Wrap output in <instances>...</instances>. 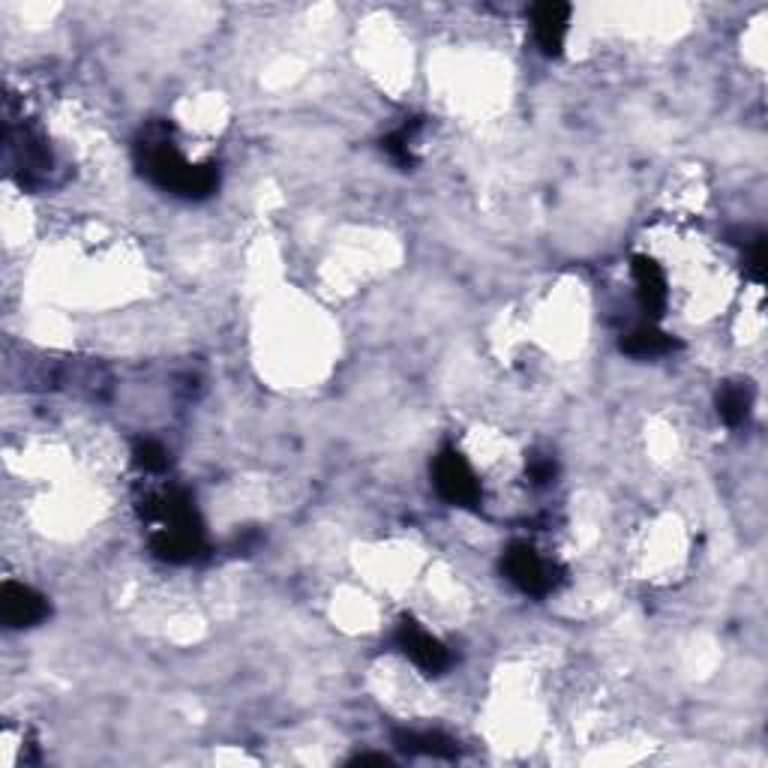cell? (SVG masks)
<instances>
[{"label":"cell","instance_id":"cell-1","mask_svg":"<svg viewBox=\"0 0 768 768\" xmlns=\"http://www.w3.org/2000/svg\"><path fill=\"white\" fill-rule=\"evenodd\" d=\"M135 160L144 178H151L156 186L183 195V199H208L220 186V169L213 162L192 165L183 160V153L174 148L165 123H151L135 144Z\"/></svg>","mask_w":768,"mask_h":768},{"label":"cell","instance_id":"cell-2","mask_svg":"<svg viewBox=\"0 0 768 768\" xmlns=\"http://www.w3.org/2000/svg\"><path fill=\"white\" fill-rule=\"evenodd\" d=\"M502 570L523 595L532 597H546L562 579V570L553 562L537 556L535 546L528 544L507 546L505 556H502Z\"/></svg>","mask_w":768,"mask_h":768},{"label":"cell","instance_id":"cell-3","mask_svg":"<svg viewBox=\"0 0 768 768\" xmlns=\"http://www.w3.org/2000/svg\"><path fill=\"white\" fill-rule=\"evenodd\" d=\"M433 481L438 496L445 498L447 505L477 507V502H481V481L472 472V465L465 463V456L454 447H445L435 456Z\"/></svg>","mask_w":768,"mask_h":768},{"label":"cell","instance_id":"cell-4","mask_svg":"<svg viewBox=\"0 0 768 768\" xmlns=\"http://www.w3.org/2000/svg\"><path fill=\"white\" fill-rule=\"evenodd\" d=\"M396 646L403 648L405 657H412V664L421 667L426 676H442L451 667V651L442 639L426 634L415 618H403L396 627Z\"/></svg>","mask_w":768,"mask_h":768},{"label":"cell","instance_id":"cell-5","mask_svg":"<svg viewBox=\"0 0 768 768\" xmlns=\"http://www.w3.org/2000/svg\"><path fill=\"white\" fill-rule=\"evenodd\" d=\"M0 607H3V622L10 627H33L49 618V600L33 592L31 586L21 583H3L0 588Z\"/></svg>","mask_w":768,"mask_h":768},{"label":"cell","instance_id":"cell-6","mask_svg":"<svg viewBox=\"0 0 768 768\" xmlns=\"http://www.w3.org/2000/svg\"><path fill=\"white\" fill-rule=\"evenodd\" d=\"M567 24H570V7H567V3L546 0V3H537L535 10H532L535 40L549 58H556V54H562V49H565Z\"/></svg>","mask_w":768,"mask_h":768},{"label":"cell","instance_id":"cell-7","mask_svg":"<svg viewBox=\"0 0 768 768\" xmlns=\"http://www.w3.org/2000/svg\"><path fill=\"white\" fill-rule=\"evenodd\" d=\"M630 273H634V283H637L639 306H643L648 315L660 319L669 301L667 273L660 271V264H657L655 259H648V255H637L634 264H630Z\"/></svg>","mask_w":768,"mask_h":768},{"label":"cell","instance_id":"cell-8","mask_svg":"<svg viewBox=\"0 0 768 768\" xmlns=\"http://www.w3.org/2000/svg\"><path fill=\"white\" fill-rule=\"evenodd\" d=\"M153 553L162 562L172 565H186L192 558L204 553V532H190V528H156L151 537Z\"/></svg>","mask_w":768,"mask_h":768},{"label":"cell","instance_id":"cell-9","mask_svg":"<svg viewBox=\"0 0 768 768\" xmlns=\"http://www.w3.org/2000/svg\"><path fill=\"white\" fill-rule=\"evenodd\" d=\"M394 745L408 757H435V759H456L459 748L456 741L438 729H426V732H417V729H400L394 732Z\"/></svg>","mask_w":768,"mask_h":768},{"label":"cell","instance_id":"cell-10","mask_svg":"<svg viewBox=\"0 0 768 768\" xmlns=\"http://www.w3.org/2000/svg\"><path fill=\"white\" fill-rule=\"evenodd\" d=\"M678 345L681 343L667 331H657L655 324H643L622 340V352L630 357H660V354L676 352Z\"/></svg>","mask_w":768,"mask_h":768},{"label":"cell","instance_id":"cell-11","mask_svg":"<svg viewBox=\"0 0 768 768\" xmlns=\"http://www.w3.org/2000/svg\"><path fill=\"white\" fill-rule=\"evenodd\" d=\"M750 403H754V391L748 382H729L718 391V415L729 426H741L748 421Z\"/></svg>","mask_w":768,"mask_h":768},{"label":"cell","instance_id":"cell-12","mask_svg":"<svg viewBox=\"0 0 768 768\" xmlns=\"http://www.w3.org/2000/svg\"><path fill=\"white\" fill-rule=\"evenodd\" d=\"M421 130V118H415L412 123H405L403 130L394 132V135H387V139H382V148L387 153H391V160L400 162L403 169H412L415 165V156H412V135Z\"/></svg>","mask_w":768,"mask_h":768},{"label":"cell","instance_id":"cell-13","mask_svg":"<svg viewBox=\"0 0 768 768\" xmlns=\"http://www.w3.org/2000/svg\"><path fill=\"white\" fill-rule=\"evenodd\" d=\"M132 456H135V465L144 468V472H165V468H169V451H165L160 442H153V438L135 442Z\"/></svg>","mask_w":768,"mask_h":768},{"label":"cell","instance_id":"cell-14","mask_svg":"<svg viewBox=\"0 0 768 768\" xmlns=\"http://www.w3.org/2000/svg\"><path fill=\"white\" fill-rule=\"evenodd\" d=\"M528 477L535 481L537 486H546L549 481H556V463L549 456H540L535 463L528 465Z\"/></svg>","mask_w":768,"mask_h":768},{"label":"cell","instance_id":"cell-15","mask_svg":"<svg viewBox=\"0 0 768 768\" xmlns=\"http://www.w3.org/2000/svg\"><path fill=\"white\" fill-rule=\"evenodd\" d=\"M750 276L757 283H762V276H766V238L762 234H757V241L750 246Z\"/></svg>","mask_w":768,"mask_h":768},{"label":"cell","instance_id":"cell-16","mask_svg":"<svg viewBox=\"0 0 768 768\" xmlns=\"http://www.w3.org/2000/svg\"><path fill=\"white\" fill-rule=\"evenodd\" d=\"M352 766H391V759L387 757H378V754H364V757L352 759Z\"/></svg>","mask_w":768,"mask_h":768}]
</instances>
